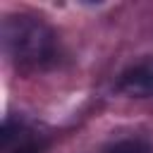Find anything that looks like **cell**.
Returning a JSON list of instances; mask_svg holds the SVG:
<instances>
[{"label": "cell", "mask_w": 153, "mask_h": 153, "mask_svg": "<svg viewBox=\"0 0 153 153\" xmlns=\"http://www.w3.org/2000/svg\"><path fill=\"white\" fill-rule=\"evenodd\" d=\"M2 48L7 57L24 72H36L55 65L57 36L33 14H12L2 22Z\"/></svg>", "instance_id": "obj_1"}, {"label": "cell", "mask_w": 153, "mask_h": 153, "mask_svg": "<svg viewBox=\"0 0 153 153\" xmlns=\"http://www.w3.org/2000/svg\"><path fill=\"white\" fill-rule=\"evenodd\" d=\"M45 148V141L41 134L29 129L22 122L5 120L2 134H0V153H41Z\"/></svg>", "instance_id": "obj_2"}, {"label": "cell", "mask_w": 153, "mask_h": 153, "mask_svg": "<svg viewBox=\"0 0 153 153\" xmlns=\"http://www.w3.org/2000/svg\"><path fill=\"white\" fill-rule=\"evenodd\" d=\"M103 153H153V146L146 141V139H120L110 146L103 148Z\"/></svg>", "instance_id": "obj_3"}, {"label": "cell", "mask_w": 153, "mask_h": 153, "mask_svg": "<svg viewBox=\"0 0 153 153\" xmlns=\"http://www.w3.org/2000/svg\"><path fill=\"white\" fill-rule=\"evenodd\" d=\"M151 65H153V62H151Z\"/></svg>", "instance_id": "obj_4"}]
</instances>
